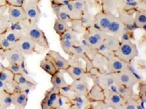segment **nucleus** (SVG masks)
Segmentation results:
<instances>
[{"label": "nucleus", "mask_w": 146, "mask_h": 109, "mask_svg": "<svg viewBox=\"0 0 146 109\" xmlns=\"http://www.w3.org/2000/svg\"><path fill=\"white\" fill-rule=\"evenodd\" d=\"M0 48L3 51H7L12 48H14V44L9 42L3 34H0Z\"/></svg>", "instance_id": "42"}, {"label": "nucleus", "mask_w": 146, "mask_h": 109, "mask_svg": "<svg viewBox=\"0 0 146 109\" xmlns=\"http://www.w3.org/2000/svg\"><path fill=\"white\" fill-rule=\"evenodd\" d=\"M21 22L23 26V33L24 35L31 38L39 47L44 49L49 48V43L48 41V38L44 31L40 29L38 24L29 22L27 19L23 20Z\"/></svg>", "instance_id": "1"}, {"label": "nucleus", "mask_w": 146, "mask_h": 109, "mask_svg": "<svg viewBox=\"0 0 146 109\" xmlns=\"http://www.w3.org/2000/svg\"><path fill=\"white\" fill-rule=\"evenodd\" d=\"M8 18L11 23L20 22L26 19V15L23 7L8 5Z\"/></svg>", "instance_id": "15"}, {"label": "nucleus", "mask_w": 146, "mask_h": 109, "mask_svg": "<svg viewBox=\"0 0 146 109\" xmlns=\"http://www.w3.org/2000/svg\"><path fill=\"white\" fill-rule=\"evenodd\" d=\"M10 25H11V22L9 21L7 14L1 16L0 17V34H3L5 33L10 27Z\"/></svg>", "instance_id": "39"}, {"label": "nucleus", "mask_w": 146, "mask_h": 109, "mask_svg": "<svg viewBox=\"0 0 146 109\" xmlns=\"http://www.w3.org/2000/svg\"><path fill=\"white\" fill-rule=\"evenodd\" d=\"M87 96L90 102L92 103L100 102V101H104V98H105L104 90L97 83H94L93 86L90 88Z\"/></svg>", "instance_id": "19"}, {"label": "nucleus", "mask_w": 146, "mask_h": 109, "mask_svg": "<svg viewBox=\"0 0 146 109\" xmlns=\"http://www.w3.org/2000/svg\"><path fill=\"white\" fill-rule=\"evenodd\" d=\"M40 67L43 69V70H44L45 72L48 73V74H49L50 76H52V75H54L55 73L58 72V69L56 68V67L54 65V63L50 61V60H48V58H46L44 57L41 62H40Z\"/></svg>", "instance_id": "29"}, {"label": "nucleus", "mask_w": 146, "mask_h": 109, "mask_svg": "<svg viewBox=\"0 0 146 109\" xmlns=\"http://www.w3.org/2000/svg\"><path fill=\"white\" fill-rule=\"evenodd\" d=\"M110 107L105 102V101H100L92 104V109H109Z\"/></svg>", "instance_id": "49"}, {"label": "nucleus", "mask_w": 146, "mask_h": 109, "mask_svg": "<svg viewBox=\"0 0 146 109\" xmlns=\"http://www.w3.org/2000/svg\"><path fill=\"white\" fill-rule=\"evenodd\" d=\"M112 75L117 83L129 87H134V86L141 80V77L139 75L132 63L129 67V68L117 73H112Z\"/></svg>", "instance_id": "2"}, {"label": "nucleus", "mask_w": 146, "mask_h": 109, "mask_svg": "<svg viewBox=\"0 0 146 109\" xmlns=\"http://www.w3.org/2000/svg\"><path fill=\"white\" fill-rule=\"evenodd\" d=\"M92 102L85 94H74L69 101V108L73 109H90L92 108Z\"/></svg>", "instance_id": "13"}, {"label": "nucleus", "mask_w": 146, "mask_h": 109, "mask_svg": "<svg viewBox=\"0 0 146 109\" xmlns=\"http://www.w3.org/2000/svg\"><path fill=\"white\" fill-rule=\"evenodd\" d=\"M146 0H117L118 9L135 13L139 9H145Z\"/></svg>", "instance_id": "14"}, {"label": "nucleus", "mask_w": 146, "mask_h": 109, "mask_svg": "<svg viewBox=\"0 0 146 109\" xmlns=\"http://www.w3.org/2000/svg\"><path fill=\"white\" fill-rule=\"evenodd\" d=\"M93 67L96 69H98L100 72H106V66H107V62L108 59L106 57H104L103 55L100 54H97L95 55L93 59L91 60Z\"/></svg>", "instance_id": "22"}, {"label": "nucleus", "mask_w": 146, "mask_h": 109, "mask_svg": "<svg viewBox=\"0 0 146 109\" xmlns=\"http://www.w3.org/2000/svg\"><path fill=\"white\" fill-rule=\"evenodd\" d=\"M138 97L141 100V102L145 103L146 101V85L144 80H140L138 83Z\"/></svg>", "instance_id": "37"}, {"label": "nucleus", "mask_w": 146, "mask_h": 109, "mask_svg": "<svg viewBox=\"0 0 146 109\" xmlns=\"http://www.w3.org/2000/svg\"><path fill=\"white\" fill-rule=\"evenodd\" d=\"M13 105L16 108H24L28 103V92L24 91L12 92Z\"/></svg>", "instance_id": "20"}, {"label": "nucleus", "mask_w": 146, "mask_h": 109, "mask_svg": "<svg viewBox=\"0 0 146 109\" xmlns=\"http://www.w3.org/2000/svg\"><path fill=\"white\" fill-rule=\"evenodd\" d=\"M11 105H13V98H12V92H7L4 97L3 98L1 103H0V108H9Z\"/></svg>", "instance_id": "44"}, {"label": "nucleus", "mask_w": 146, "mask_h": 109, "mask_svg": "<svg viewBox=\"0 0 146 109\" xmlns=\"http://www.w3.org/2000/svg\"><path fill=\"white\" fill-rule=\"evenodd\" d=\"M94 14H93L92 12L89 10V9H87L86 8L83 11L80 21H81V23H82L83 27L85 29L94 25Z\"/></svg>", "instance_id": "26"}, {"label": "nucleus", "mask_w": 146, "mask_h": 109, "mask_svg": "<svg viewBox=\"0 0 146 109\" xmlns=\"http://www.w3.org/2000/svg\"><path fill=\"white\" fill-rule=\"evenodd\" d=\"M82 37H83L84 38H85L86 41L89 43V44H90L91 47H93L94 48H96V49H97V48L99 47V45L101 44V43H100L94 35H92L87 29H85V31H84V33Z\"/></svg>", "instance_id": "34"}, {"label": "nucleus", "mask_w": 146, "mask_h": 109, "mask_svg": "<svg viewBox=\"0 0 146 109\" xmlns=\"http://www.w3.org/2000/svg\"><path fill=\"white\" fill-rule=\"evenodd\" d=\"M104 44H105L107 46V48L110 50H112L113 52H115L119 46V44H120V40L119 38L113 36L112 34H109L107 35V37L105 38V39L104 40L103 42Z\"/></svg>", "instance_id": "25"}, {"label": "nucleus", "mask_w": 146, "mask_h": 109, "mask_svg": "<svg viewBox=\"0 0 146 109\" xmlns=\"http://www.w3.org/2000/svg\"><path fill=\"white\" fill-rule=\"evenodd\" d=\"M86 29H87L92 35H94L100 43H103V42H104V40L105 39V38H106L107 35H108V33H106V32L102 31L100 29L95 28L94 26H91V27L86 28Z\"/></svg>", "instance_id": "31"}, {"label": "nucleus", "mask_w": 146, "mask_h": 109, "mask_svg": "<svg viewBox=\"0 0 146 109\" xmlns=\"http://www.w3.org/2000/svg\"><path fill=\"white\" fill-rule=\"evenodd\" d=\"M8 68H9L12 72L14 74H29L28 71L26 69V66H22L19 64H13V63H9V65L7 67Z\"/></svg>", "instance_id": "40"}, {"label": "nucleus", "mask_w": 146, "mask_h": 109, "mask_svg": "<svg viewBox=\"0 0 146 109\" xmlns=\"http://www.w3.org/2000/svg\"><path fill=\"white\" fill-rule=\"evenodd\" d=\"M38 83L32 77L29 76V74H14L13 82L11 84V92H30L34 90L37 87Z\"/></svg>", "instance_id": "4"}, {"label": "nucleus", "mask_w": 146, "mask_h": 109, "mask_svg": "<svg viewBox=\"0 0 146 109\" xmlns=\"http://www.w3.org/2000/svg\"><path fill=\"white\" fill-rule=\"evenodd\" d=\"M80 44L82 45V47H83V48H84V50L86 55L88 56V57L90 58V60H92L93 57L98 54L97 49L96 48H94L93 47H91L90 44H89V43L86 41V39L84 38L83 37H82V38L80 40Z\"/></svg>", "instance_id": "30"}, {"label": "nucleus", "mask_w": 146, "mask_h": 109, "mask_svg": "<svg viewBox=\"0 0 146 109\" xmlns=\"http://www.w3.org/2000/svg\"><path fill=\"white\" fill-rule=\"evenodd\" d=\"M56 17H57V18H58L59 20H61V21H63V22H66V23H68V24H69L70 22L72 21L64 6V8L61 9V11L59 12V13L57 14Z\"/></svg>", "instance_id": "46"}, {"label": "nucleus", "mask_w": 146, "mask_h": 109, "mask_svg": "<svg viewBox=\"0 0 146 109\" xmlns=\"http://www.w3.org/2000/svg\"><path fill=\"white\" fill-rule=\"evenodd\" d=\"M8 92H6V91H0V103H1V101H2V99L4 97V95L7 93Z\"/></svg>", "instance_id": "55"}, {"label": "nucleus", "mask_w": 146, "mask_h": 109, "mask_svg": "<svg viewBox=\"0 0 146 109\" xmlns=\"http://www.w3.org/2000/svg\"><path fill=\"white\" fill-rule=\"evenodd\" d=\"M71 4L78 11L83 12L85 9V3H84V0H74V1H71Z\"/></svg>", "instance_id": "48"}, {"label": "nucleus", "mask_w": 146, "mask_h": 109, "mask_svg": "<svg viewBox=\"0 0 146 109\" xmlns=\"http://www.w3.org/2000/svg\"><path fill=\"white\" fill-rule=\"evenodd\" d=\"M59 39H65V40H71L74 42H78L79 39L77 37V34L74 33L70 28H68L67 30L59 36Z\"/></svg>", "instance_id": "38"}, {"label": "nucleus", "mask_w": 146, "mask_h": 109, "mask_svg": "<svg viewBox=\"0 0 146 109\" xmlns=\"http://www.w3.org/2000/svg\"><path fill=\"white\" fill-rule=\"evenodd\" d=\"M104 95H105L104 101L110 107V108H123V105L125 100L118 92L105 89Z\"/></svg>", "instance_id": "10"}, {"label": "nucleus", "mask_w": 146, "mask_h": 109, "mask_svg": "<svg viewBox=\"0 0 146 109\" xmlns=\"http://www.w3.org/2000/svg\"><path fill=\"white\" fill-rule=\"evenodd\" d=\"M89 77L87 76L83 77L81 78L74 80L72 83H70V87L72 91L75 94H88V92L90 90L89 86V82H88Z\"/></svg>", "instance_id": "16"}, {"label": "nucleus", "mask_w": 146, "mask_h": 109, "mask_svg": "<svg viewBox=\"0 0 146 109\" xmlns=\"http://www.w3.org/2000/svg\"><path fill=\"white\" fill-rule=\"evenodd\" d=\"M22 7L26 15V19L32 23L38 24L41 18V10L39 4H36L25 0Z\"/></svg>", "instance_id": "6"}, {"label": "nucleus", "mask_w": 146, "mask_h": 109, "mask_svg": "<svg viewBox=\"0 0 146 109\" xmlns=\"http://www.w3.org/2000/svg\"><path fill=\"white\" fill-rule=\"evenodd\" d=\"M59 42H60V46H61L63 51L67 55L71 53L74 44L76 43V42L71 41V40H65V39H59Z\"/></svg>", "instance_id": "41"}, {"label": "nucleus", "mask_w": 146, "mask_h": 109, "mask_svg": "<svg viewBox=\"0 0 146 109\" xmlns=\"http://www.w3.org/2000/svg\"><path fill=\"white\" fill-rule=\"evenodd\" d=\"M14 48L17 49L23 55H32L34 54H40L37 49V44L31 38L26 35H22V37L14 43Z\"/></svg>", "instance_id": "5"}, {"label": "nucleus", "mask_w": 146, "mask_h": 109, "mask_svg": "<svg viewBox=\"0 0 146 109\" xmlns=\"http://www.w3.org/2000/svg\"><path fill=\"white\" fill-rule=\"evenodd\" d=\"M13 77H14V73L7 67H4L0 71V80L4 82L5 83H7L10 87H11V84L13 82Z\"/></svg>", "instance_id": "28"}, {"label": "nucleus", "mask_w": 146, "mask_h": 109, "mask_svg": "<svg viewBox=\"0 0 146 109\" xmlns=\"http://www.w3.org/2000/svg\"><path fill=\"white\" fill-rule=\"evenodd\" d=\"M46 58L50 60L54 65L56 67L58 71H61L65 73L67 68L69 67V63L68 59L64 58L59 53L54 50H48L47 54L45 56Z\"/></svg>", "instance_id": "8"}, {"label": "nucleus", "mask_w": 146, "mask_h": 109, "mask_svg": "<svg viewBox=\"0 0 146 109\" xmlns=\"http://www.w3.org/2000/svg\"><path fill=\"white\" fill-rule=\"evenodd\" d=\"M64 7H65L66 10H67L68 13V15H69V17L71 18V20H80L81 19L83 12L76 10L73 7V5L71 4V2L69 3H68L67 5H65Z\"/></svg>", "instance_id": "32"}, {"label": "nucleus", "mask_w": 146, "mask_h": 109, "mask_svg": "<svg viewBox=\"0 0 146 109\" xmlns=\"http://www.w3.org/2000/svg\"><path fill=\"white\" fill-rule=\"evenodd\" d=\"M0 91H6V92H12L11 87H9L7 83L3 82L2 80H0Z\"/></svg>", "instance_id": "52"}, {"label": "nucleus", "mask_w": 146, "mask_h": 109, "mask_svg": "<svg viewBox=\"0 0 146 109\" xmlns=\"http://www.w3.org/2000/svg\"><path fill=\"white\" fill-rule=\"evenodd\" d=\"M117 92L124 98V100L129 99V98L135 97V94L134 92V88L133 87H127L122 84H119L118 83V88H117Z\"/></svg>", "instance_id": "27"}, {"label": "nucleus", "mask_w": 146, "mask_h": 109, "mask_svg": "<svg viewBox=\"0 0 146 109\" xmlns=\"http://www.w3.org/2000/svg\"><path fill=\"white\" fill-rule=\"evenodd\" d=\"M131 63H126L120 58H119L116 56H113L110 59L108 60L107 66H106V70L110 73H117L124 69L129 68Z\"/></svg>", "instance_id": "12"}, {"label": "nucleus", "mask_w": 146, "mask_h": 109, "mask_svg": "<svg viewBox=\"0 0 146 109\" xmlns=\"http://www.w3.org/2000/svg\"><path fill=\"white\" fill-rule=\"evenodd\" d=\"M71 1H74V0H54V1H53V2H56V3H60V4L65 6V5H67L68 3H69Z\"/></svg>", "instance_id": "54"}, {"label": "nucleus", "mask_w": 146, "mask_h": 109, "mask_svg": "<svg viewBox=\"0 0 146 109\" xmlns=\"http://www.w3.org/2000/svg\"><path fill=\"white\" fill-rule=\"evenodd\" d=\"M5 59L8 61L9 63L13 64H19L22 66L25 65V57L24 55L22 54L20 52H19L15 48H12L9 50L5 51L4 53Z\"/></svg>", "instance_id": "17"}, {"label": "nucleus", "mask_w": 146, "mask_h": 109, "mask_svg": "<svg viewBox=\"0 0 146 109\" xmlns=\"http://www.w3.org/2000/svg\"><path fill=\"white\" fill-rule=\"evenodd\" d=\"M8 11V5L0 6V17L6 14V12Z\"/></svg>", "instance_id": "53"}, {"label": "nucleus", "mask_w": 146, "mask_h": 109, "mask_svg": "<svg viewBox=\"0 0 146 109\" xmlns=\"http://www.w3.org/2000/svg\"><path fill=\"white\" fill-rule=\"evenodd\" d=\"M124 31V24L121 22L119 20V18H118V16H116L115 14H113L112 19L110 21V26L107 29V33L109 34H112L113 36L117 37V38H120L122 33Z\"/></svg>", "instance_id": "18"}, {"label": "nucleus", "mask_w": 146, "mask_h": 109, "mask_svg": "<svg viewBox=\"0 0 146 109\" xmlns=\"http://www.w3.org/2000/svg\"><path fill=\"white\" fill-rule=\"evenodd\" d=\"M97 51H98L99 54H100L101 55H103V56H104V57H106L108 60L110 59V58L113 57V56H115L114 52L112 51V50H110V49H109V48H107V46L104 44V43H101V44L99 45V47L97 48Z\"/></svg>", "instance_id": "35"}, {"label": "nucleus", "mask_w": 146, "mask_h": 109, "mask_svg": "<svg viewBox=\"0 0 146 109\" xmlns=\"http://www.w3.org/2000/svg\"><path fill=\"white\" fill-rule=\"evenodd\" d=\"M25 0H6V3L8 5L13 6H20L22 7Z\"/></svg>", "instance_id": "51"}, {"label": "nucleus", "mask_w": 146, "mask_h": 109, "mask_svg": "<svg viewBox=\"0 0 146 109\" xmlns=\"http://www.w3.org/2000/svg\"><path fill=\"white\" fill-rule=\"evenodd\" d=\"M114 54L121 60L126 63H131L134 59L139 55V50L136 44L132 41H120L118 49Z\"/></svg>", "instance_id": "3"}, {"label": "nucleus", "mask_w": 146, "mask_h": 109, "mask_svg": "<svg viewBox=\"0 0 146 109\" xmlns=\"http://www.w3.org/2000/svg\"><path fill=\"white\" fill-rule=\"evenodd\" d=\"M119 40L120 41H135V32H132V31H128V30H125L122 33L121 37L119 38Z\"/></svg>", "instance_id": "47"}, {"label": "nucleus", "mask_w": 146, "mask_h": 109, "mask_svg": "<svg viewBox=\"0 0 146 109\" xmlns=\"http://www.w3.org/2000/svg\"><path fill=\"white\" fill-rule=\"evenodd\" d=\"M100 9L103 11L114 13L118 9L117 0H100Z\"/></svg>", "instance_id": "24"}, {"label": "nucleus", "mask_w": 146, "mask_h": 109, "mask_svg": "<svg viewBox=\"0 0 146 109\" xmlns=\"http://www.w3.org/2000/svg\"><path fill=\"white\" fill-rule=\"evenodd\" d=\"M68 25H69V28L77 35L78 34H82L83 35L84 31H85V28L83 27L80 20H72Z\"/></svg>", "instance_id": "36"}, {"label": "nucleus", "mask_w": 146, "mask_h": 109, "mask_svg": "<svg viewBox=\"0 0 146 109\" xmlns=\"http://www.w3.org/2000/svg\"><path fill=\"white\" fill-rule=\"evenodd\" d=\"M29 2H31V3H34L36 4H39V3L41 2V0H28Z\"/></svg>", "instance_id": "56"}, {"label": "nucleus", "mask_w": 146, "mask_h": 109, "mask_svg": "<svg viewBox=\"0 0 146 109\" xmlns=\"http://www.w3.org/2000/svg\"><path fill=\"white\" fill-rule=\"evenodd\" d=\"M113 14L114 13L103 11L100 9L94 15V25L93 26L107 33V29L110 26V23Z\"/></svg>", "instance_id": "7"}, {"label": "nucleus", "mask_w": 146, "mask_h": 109, "mask_svg": "<svg viewBox=\"0 0 146 109\" xmlns=\"http://www.w3.org/2000/svg\"><path fill=\"white\" fill-rule=\"evenodd\" d=\"M68 28H69V25L68 23L63 22L56 18V19L54 21V29L58 36L62 35Z\"/></svg>", "instance_id": "33"}, {"label": "nucleus", "mask_w": 146, "mask_h": 109, "mask_svg": "<svg viewBox=\"0 0 146 109\" xmlns=\"http://www.w3.org/2000/svg\"><path fill=\"white\" fill-rule=\"evenodd\" d=\"M69 101L70 100H68V98L59 94L58 98V101H57L56 108L55 109L69 108Z\"/></svg>", "instance_id": "45"}, {"label": "nucleus", "mask_w": 146, "mask_h": 109, "mask_svg": "<svg viewBox=\"0 0 146 109\" xmlns=\"http://www.w3.org/2000/svg\"><path fill=\"white\" fill-rule=\"evenodd\" d=\"M59 96V89L53 87L48 90L44 94V98L41 102L42 109H55L58 98Z\"/></svg>", "instance_id": "9"}, {"label": "nucleus", "mask_w": 146, "mask_h": 109, "mask_svg": "<svg viewBox=\"0 0 146 109\" xmlns=\"http://www.w3.org/2000/svg\"><path fill=\"white\" fill-rule=\"evenodd\" d=\"M64 73L61 71H58L54 75L51 76V83L53 87H57V88H61L62 87L67 85L68 83L66 82L64 78Z\"/></svg>", "instance_id": "23"}, {"label": "nucleus", "mask_w": 146, "mask_h": 109, "mask_svg": "<svg viewBox=\"0 0 146 109\" xmlns=\"http://www.w3.org/2000/svg\"><path fill=\"white\" fill-rule=\"evenodd\" d=\"M117 13H118V18L124 24V29L128 30V31L135 32L137 29L135 25V22H134V13H135L124 10L121 9H118Z\"/></svg>", "instance_id": "11"}, {"label": "nucleus", "mask_w": 146, "mask_h": 109, "mask_svg": "<svg viewBox=\"0 0 146 109\" xmlns=\"http://www.w3.org/2000/svg\"><path fill=\"white\" fill-rule=\"evenodd\" d=\"M134 22L136 28H143L146 27V9H139L134 13Z\"/></svg>", "instance_id": "21"}, {"label": "nucleus", "mask_w": 146, "mask_h": 109, "mask_svg": "<svg viewBox=\"0 0 146 109\" xmlns=\"http://www.w3.org/2000/svg\"><path fill=\"white\" fill-rule=\"evenodd\" d=\"M3 67H4V66L3 65V63H2L0 62V71H1V70H2V69L3 68Z\"/></svg>", "instance_id": "57"}, {"label": "nucleus", "mask_w": 146, "mask_h": 109, "mask_svg": "<svg viewBox=\"0 0 146 109\" xmlns=\"http://www.w3.org/2000/svg\"><path fill=\"white\" fill-rule=\"evenodd\" d=\"M59 94L65 97L66 98H68V100H71L73 97L74 96V92L72 91L71 87H70V84L68 83L67 85L62 87L61 88H59Z\"/></svg>", "instance_id": "43"}, {"label": "nucleus", "mask_w": 146, "mask_h": 109, "mask_svg": "<svg viewBox=\"0 0 146 109\" xmlns=\"http://www.w3.org/2000/svg\"><path fill=\"white\" fill-rule=\"evenodd\" d=\"M51 3V8H52V10L54 12V13L57 15L59 12L61 11V9L64 8V5L56 3V2H50Z\"/></svg>", "instance_id": "50"}]
</instances>
